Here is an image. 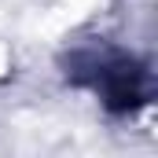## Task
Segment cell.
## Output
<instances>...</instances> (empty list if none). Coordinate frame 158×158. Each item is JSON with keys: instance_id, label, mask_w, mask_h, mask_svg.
I'll list each match as a JSON object with an SVG mask.
<instances>
[{"instance_id": "obj_1", "label": "cell", "mask_w": 158, "mask_h": 158, "mask_svg": "<svg viewBox=\"0 0 158 158\" xmlns=\"http://www.w3.org/2000/svg\"><path fill=\"white\" fill-rule=\"evenodd\" d=\"M63 66H66V77L77 88L92 92L110 114H132L147 107L155 96V77L147 63H140L136 55L110 48V44L74 48Z\"/></svg>"}]
</instances>
